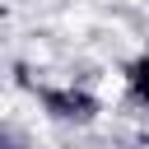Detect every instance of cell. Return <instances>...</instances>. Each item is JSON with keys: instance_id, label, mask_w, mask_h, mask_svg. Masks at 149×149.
<instances>
[{"instance_id": "1", "label": "cell", "mask_w": 149, "mask_h": 149, "mask_svg": "<svg viewBox=\"0 0 149 149\" xmlns=\"http://www.w3.org/2000/svg\"><path fill=\"white\" fill-rule=\"evenodd\" d=\"M42 102H47V112L61 116V121H88V116L98 112V102H93L88 93H74V88H65V93L42 88Z\"/></svg>"}, {"instance_id": "3", "label": "cell", "mask_w": 149, "mask_h": 149, "mask_svg": "<svg viewBox=\"0 0 149 149\" xmlns=\"http://www.w3.org/2000/svg\"><path fill=\"white\" fill-rule=\"evenodd\" d=\"M9 149H14V144H9Z\"/></svg>"}, {"instance_id": "2", "label": "cell", "mask_w": 149, "mask_h": 149, "mask_svg": "<svg viewBox=\"0 0 149 149\" xmlns=\"http://www.w3.org/2000/svg\"><path fill=\"white\" fill-rule=\"evenodd\" d=\"M126 84H130L135 102H149V56L130 61V70H126Z\"/></svg>"}]
</instances>
